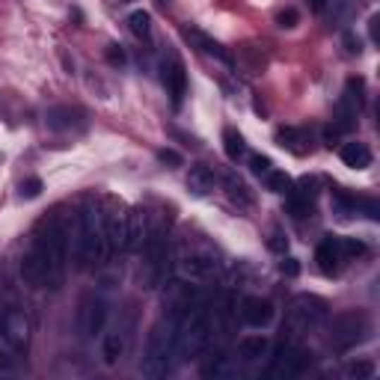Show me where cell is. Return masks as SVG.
<instances>
[{"label": "cell", "instance_id": "13", "mask_svg": "<svg viewBox=\"0 0 380 380\" xmlns=\"http://www.w3.org/2000/svg\"><path fill=\"white\" fill-rule=\"evenodd\" d=\"M21 279L30 288H51V267L36 247L21 259Z\"/></svg>", "mask_w": 380, "mask_h": 380}, {"label": "cell", "instance_id": "36", "mask_svg": "<svg viewBox=\"0 0 380 380\" xmlns=\"http://www.w3.org/2000/svg\"><path fill=\"white\" fill-rule=\"evenodd\" d=\"M276 24H279V27H294V24H298V12H294V9L279 12V16H276Z\"/></svg>", "mask_w": 380, "mask_h": 380}, {"label": "cell", "instance_id": "12", "mask_svg": "<svg viewBox=\"0 0 380 380\" xmlns=\"http://www.w3.org/2000/svg\"><path fill=\"white\" fill-rule=\"evenodd\" d=\"M178 267H181V274L190 279H208L217 271V259L211 250H190L178 259Z\"/></svg>", "mask_w": 380, "mask_h": 380}, {"label": "cell", "instance_id": "18", "mask_svg": "<svg viewBox=\"0 0 380 380\" xmlns=\"http://www.w3.org/2000/svg\"><path fill=\"white\" fill-rule=\"evenodd\" d=\"M276 143L288 149L291 154H306V152H312V134L306 128H279Z\"/></svg>", "mask_w": 380, "mask_h": 380}, {"label": "cell", "instance_id": "8", "mask_svg": "<svg viewBox=\"0 0 380 380\" xmlns=\"http://www.w3.org/2000/svg\"><path fill=\"white\" fill-rule=\"evenodd\" d=\"M107 324V303L102 298H83L78 309V327L83 336H98Z\"/></svg>", "mask_w": 380, "mask_h": 380}, {"label": "cell", "instance_id": "28", "mask_svg": "<svg viewBox=\"0 0 380 380\" xmlns=\"http://www.w3.org/2000/svg\"><path fill=\"white\" fill-rule=\"evenodd\" d=\"M226 188H229V196H232V200H235V202H241L244 208L252 202V196L247 193V188H244V181H241V178L229 176V178H226Z\"/></svg>", "mask_w": 380, "mask_h": 380}, {"label": "cell", "instance_id": "33", "mask_svg": "<svg viewBox=\"0 0 380 380\" xmlns=\"http://www.w3.org/2000/svg\"><path fill=\"white\" fill-rule=\"evenodd\" d=\"M267 247H271L274 252H286V250H288V238L279 232V229H274L271 238H267Z\"/></svg>", "mask_w": 380, "mask_h": 380}, {"label": "cell", "instance_id": "32", "mask_svg": "<svg viewBox=\"0 0 380 380\" xmlns=\"http://www.w3.org/2000/svg\"><path fill=\"white\" fill-rule=\"evenodd\" d=\"M39 193H42V178H27V181H21V196H24V200H36Z\"/></svg>", "mask_w": 380, "mask_h": 380}, {"label": "cell", "instance_id": "19", "mask_svg": "<svg viewBox=\"0 0 380 380\" xmlns=\"http://www.w3.org/2000/svg\"><path fill=\"white\" fill-rule=\"evenodd\" d=\"M214 188H217V173L211 170L208 164H196V166H190L188 190H190L193 196H208Z\"/></svg>", "mask_w": 380, "mask_h": 380}, {"label": "cell", "instance_id": "27", "mask_svg": "<svg viewBox=\"0 0 380 380\" xmlns=\"http://www.w3.org/2000/svg\"><path fill=\"white\" fill-rule=\"evenodd\" d=\"M264 178V188L271 190V193H279V196H286L294 185H291V178L286 176V173H279V170H271L267 176H262Z\"/></svg>", "mask_w": 380, "mask_h": 380}, {"label": "cell", "instance_id": "37", "mask_svg": "<svg viewBox=\"0 0 380 380\" xmlns=\"http://www.w3.org/2000/svg\"><path fill=\"white\" fill-rule=\"evenodd\" d=\"M107 60L114 63V66H122V63H125V54H122L116 45H110V51H107Z\"/></svg>", "mask_w": 380, "mask_h": 380}, {"label": "cell", "instance_id": "10", "mask_svg": "<svg viewBox=\"0 0 380 380\" xmlns=\"http://www.w3.org/2000/svg\"><path fill=\"white\" fill-rule=\"evenodd\" d=\"M161 72H164L161 80L166 87V95L173 98V107H181V102H185V95H188V72H185V66H181L178 57H166Z\"/></svg>", "mask_w": 380, "mask_h": 380}, {"label": "cell", "instance_id": "24", "mask_svg": "<svg viewBox=\"0 0 380 380\" xmlns=\"http://www.w3.org/2000/svg\"><path fill=\"white\" fill-rule=\"evenodd\" d=\"M122 354H125V333H119V330L107 333V336H104V362L114 365Z\"/></svg>", "mask_w": 380, "mask_h": 380}, {"label": "cell", "instance_id": "38", "mask_svg": "<svg viewBox=\"0 0 380 380\" xmlns=\"http://www.w3.org/2000/svg\"><path fill=\"white\" fill-rule=\"evenodd\" d=\"M309 6H312L315 12H324L327 9V0H309Z\"/></svg>", "mask_w": 380, "mask_h": 380}, {"label": "cell", "instance_id": "20", "mask_svg": "<svg viewBox=\"0 0 380 380\" xmlns=\"http://www.w3.org/2000/svg\"><path fill=\"white\" fill-rule=\"evenodd\" d=\"M342 164L350 166V170H365V166H372V149L354 140V143H345L342 146Z\"/></svg>", "mask_w": 380, "mask_h": 380}, {"label": "cell", "instance_id": "11", "mask_svg": "<svg viewBox=\"0 0 380 380\" xmlns=\"http://www.w3.org/2000/svg\"><path fill=\"white\" fill-rule=\"evenodd\" d=\"M45 125L51 131L57 134H68V131H83L87 128V114L80 107H68V104H60V107H51L48 116H45Z\"/></svg>", "mask_w": 380, "mask_h": 380}, {"label": "cell", "instance_id": "26", "mask_svg": "<svg viewBox=\"0 0 380 380\" xmlns=\"http://www.w3.org/2000/svg\"><path fill=\"white\" fill-rule=\"evenodd\" d=\"M128 27H131V33H134L137 39L146 42V39L152 36V16H149V12H143V9H137V12H131Z\"/></svg>", "mask_w": 380, "mask_h": 380}, {"label": "cell", "instance_id": "7", "mask_svg": "<svg viewBox=\"0 0 380 380\" xmlns=\"http://www.w3.org/2000/svg\"><path fill=\"white\" fill-rule=\"evenodd\" d=\"M309 357H312V354H306V350L298 348V345H283V350L274 357L271 369H267V377H271V380L300 377L306 372V365H309Z\"/></svg>", "mask_w": 380, "mask_h": 380}, {"label": "cell", "instance_id": "34", "mask_svg": "<svg viewBox=\"0 0 380 380\" xmlns=\"http://www.w3.org/2000/svg\"><path fill=\"white\" fill-rule=\"evenodd\" d=\"M158 161L161 164H170V166H181V154L173 152V149H161L158 152Z\"/></svg>", "mask_w": 380, "mask_h": 380}, {"label": "cell", "instance_id": "6", "mask_svg": "<svg viewBox=\"0 0 380 380\" xmlns=\"http://www.w3.org/2000/svg\"><path fill=\"white\" fill-rule=\"evenodd\" d=\"M365 333H369V315L365 312H345L333 321L330 345L336 350H350L365 339Z\"/></svg>", "mask_w": 380, "mask_h": 380}, {"label": "cell", "instance_id": "25", "mask_svg": "<svg viewBox=\"0 0 380 380\" xmlns=\"http://www.w3.org/2000/svg\"><path fill=\"white\" fill-rule=\"evenodd\" d=\"M188 39H193L196 45H200L205 54H211V57H217V60H223V63H229V54L223 51V45H220V42H214V39L202 36L200 30H188Z\"/></svg>", "mask_w": 380, "mask_h": 380}, {"label": "cell", "instance_id": "23", "mask_svg": "<svg viewBox=\"0 0 380 380\" xmlns=\"http://www.w3.org/2000/svg\"><path fill=\"white\" fill-rule=\"evenodd\" d=\"M223 149H226L229 161H241L244 152H247V143H244V137L238 134L235 128H226V131H223Z\"/></svg>", "mask_w": 380, "mask_h": 380}, {"label": "cell", "instance_id": "2", "mask_svg": "<svg viewBox=\"0 0 380 380\" xmlns=\"http://www.w3.org/2000/svg\"><path fill=\"white\" fill-rule=\"evenodd\" d=\"M188 309V306H185ZM185 309H170L149 333V345H146V357H143V374L146 377H166L173 369L176 360V330H178V315Z\"/></svg>", "mask_w": 380, "mask_h": 380}, {"label": "cell", "instance_id": "21", "mask_svg": "<svg viewBox=\"0 0 380 380\" xmlns=\"http://www.w3.org/2000/svg\"><path fill=\"white\" fill-rule=\"evenodd\" d=\"M267 350H271V342L264 336H244L241 345H238V354H241L244 362H256V360L267 357Z\"/></svg>", "mask_w": 380, "mask_h": 380}, {"label": "cell", "instance_id": "15", "mask_svg": "<svg viewBox=\"0 0 380 380\" xmlns=\"http://www.w3.org/2000/svg\"><path fill=\"white\" fill-rule=\"evenodd\" d=\"M241 321L247 324V327H267V324L274 321V303L264 300V298H244L241 300Z\"/></svg>", "mask_w": 380, "mask_h": 380}, {"label": "cell", "instance_id": "35", "mask_svg": "<svg viewBox=\"0 0 380 380\" xmlns=\"http://www.w3.org/2000/svg\"><path fill=\"white\" fill-rule=\"evenodd\" d=\"M279 271H283L286 276H298L300 264H298V259H283V262H279Z\"/></svg>", "mask_w": 380, "mask_h": 380}, {"label": "cell", "instance_id": "22", "mask_svg": "<svg viewBox=\"0 0 380 380\" xmlns=\"http://www.w3.org/2000/svg\"><path fill=\"white\" fill-rule=\"evenodd\" d=\"M232 369H229V357L217 350V354H208V360L202 362V377H229Z\"/></svg>", "mask_w": 380, "mask_h": 380}, {"label": "cell", "instance_id": "39", "mask_svg": "<svg viewBox=\"0 0 380 380\" xmlns=\"http://www.w3.org/2000/svg\"><path fill=\"white\" fill-rule=\"evenodd\" d=\"M372 39H377V16L372 18Z\"/></svg>", "mask_w": 380, "mask_h": 380}, {"label": "cell", "instance_id": "30", "mask_svg": "<svg viewBox=\"0 0 380 380\" xmlns=\"http://www.w3.org/2000/svg\"><path fill=\"white\" fill-rule=\"evenodd\" d=\"M339 250H342V259L350 262V259L362 256V252H365V244L354 241V238H339Z\"/></svg>", "mask_w": 380, "mask_h": 380}, {"label": "cell", "instance_id": "9", "mask_svg": "<svg viewBox=\"0 0 380 380\" xmlns=\"http://www.w3.org/2000/svg\"><path fill=\"white\" fill-rule=\"evenodd\" d=\"M0 333H4V339L12 348H24L27 342H30L33 324H30V318H27V312H21V309H9V312L0 318Z\"/></svg>", "mask_w": 380, "mask_h": 380}, {"label": "cell", "instance_id": "31", "mask_svg": "<svg viewBox=\"0 0 380 380\" xmlns=\"http://www.w3.org/2000/svg\"><path fill=\"white\" fill-rule=\"evenodd\" d=\"M250 170H252V176H267L274 170V164H271V158H264V154H252L250 158Z\"/></svg>", "mask_w": 380, "mask_h": 380}, {"label": "cell", "instance_id": "1", "mask_svg": "<svg viewBox=\"0 0 380 380\" xmlns=\"http://www.w3.org/2000/svg\"><path fill=\"white\" fill-rule=\"evenodd\" d=\"M68 247H72L75 264L80 267V271L95 267V264H104L116 252L114 241H110L107 214L98 205H90V208L80 211V217L75 220V232H68Z\"/></svg>", "mask_w": 380, "mask_h": 380}, {"label": "cell", "instance_id": "29", "mask_svg": "<svg viewBox=\"0 0 380 380\" xmlns=\"http://www.w3.org/2000/svg\"><path fill=\"white\" fill-rule=\"evenodd\" d=\"M348 377H357V380H369V377H374V362H369V360L350 362V365H348Z\"/></svg>", "mask_w": 380, "mask_h": 380}, {"label": "cell", "instance_id": "17", "mask_svg": "<svg viewBox=\"0 0 380 380\" xmlns=\"http://www.w3.org/2000/svg\"><path fill=\"white\" fill-rule=\"evenodd\" d=\"M286 196H288V214H291L294 220H303V217H309V211H312V202H315V181L303 178L300 185H298V190L291 188Z\"/></svg>", "mask_w": 380, "mask_h": 380}, {"label": "cell", "instance_id": "3", "mask_svg": "<svg viewBox=\"0 0 380 380\" xmlns=\"http://www.w3.org/2000/svg\"><path fill=\"white\" fill-rule=\"evenodd\" d=\"M211 342V318L205 309L188 306L178 315V330H176V360L188 362L193 357H200Z\"/></svg>", "mask_w": 380, "mask_h": 380}, {"label": "cell", "instance_id": "5", "mask_svg": "<svg viewBox=\"0 0 380 380\" xmlns=\"http://www.w3.org/2000/svg\"><path fill=\"white\" fill-rule=\"evenodd\" d=\"M327 318H330V306L324 298H318V294H298L288 306V330L294 336L318 330Z\"/></svg>", "mask_w": 380, "mask_h": 380}, {"label": "cell", "instance_id": "16", "mask_svg": "<svg viewBox=\"0 0 380 380\" xmlns=\"http://www.w3.org/2000/svg\"><path fill=\"white\" fill-rule=\"evenodd\" d=\"M315 262L321 267V274H327V276H336L342 271V267L348 264L342 259V250H339V238H324V241L318 244V252H315Z\"/></svg>", "mask_w": 380, "mask_h": 380}, {"label": "cell", "instance_id": "14", "mask_svg": "<svg viewBox=\"0 0 380 380\" xmlns=\"http://www.w3.org/2000/svg\"><path fill=\"white\" fill-rule=\"evenodd\" d=\"M146 232H149V214L146 211H128L125 214V241H122V252H140L146 241Z\"/></svg>", "mask_w": 380, "mask_h": 380}, {"label": "cell", "instance_id": "4", "mask_svg": "<svg viewBox=\"0 0 380 380\" xmlns=\"http://www.w3.org/2000/svg\"><path fill=\"white\" fill-rule=\"evenodd\" d=\"M42 259L48 262L51 267V288H60L63 283V274H66V262H68V232L60 220H51L45 229H42V235L36 238L33 244Z\"/></svg>", "mask_w": 380, "mask_h": 380}]
</instances>
